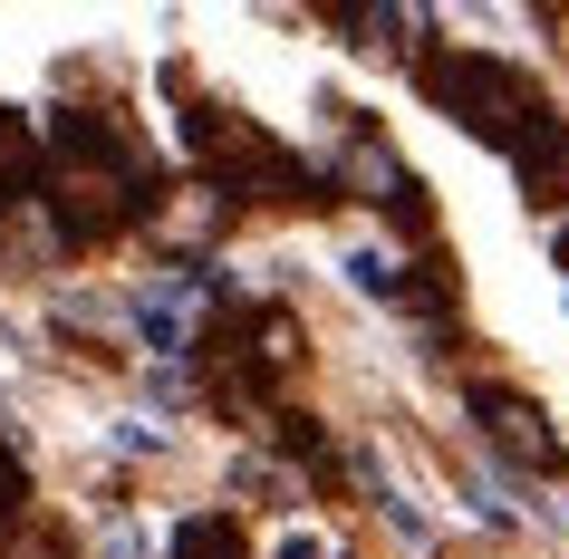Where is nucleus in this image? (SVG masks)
Returning a JSON list of instances; mask_svg holds the SVG:
<instances>
[{"label":"nucleus","mask_w":569,"mask_h":559,"mask_svg":"<svg viewBox=\"0 0 569 559\" xmlns=\"http://www.w3.org/2000/svg\"><path fill=\"white\" fill-rule=\"evenodd\" d=\"M232 193L212 174H183V183H154V203H146V241L164 251V270H203L212 251H222V232H232Z\"/></svg>","instance_id":"4"},{"label":"nucleus","mask_w":569,"mask_h":559,"mask_svg":"<svg viewBox=\"0 0 569 559\" xmlns=\"http://www.w3.org/2000/svg\"><path fill=\"white\" fill-rule=\"evenodd\" d=\"M416 88L435 97L473 146H502V154L550 117V97H540L511 59H492V49H425V59H416Z\"/></svg>","instance_id":"2"},{"label":"nucleus","mask_w":569,"mask_h":559,"mask_svg":"<svg viewBox=\"0 0 569 559\" xmlns=\"http://www.w3.org/2000/svg\"><path fill=\"white\" fill-rule=\"evenodd\" d=\"M97 559H154V550H146V530H136V521H117V530H107V550H97Z\"/></svg>","instance_id":"13"},{"label":"nucleus","mask_w":569,"mask_h":559,"mask_svg":"<svg viewBox=\"0 0 569 559\" xmlns=\"http://www.w3.org/2000/svg\"><path fill=\"white\" fill-rule=\"evenodd\" d=\"M463 415L482 425V443H492V453H502L511 472H550V463H560V435H550V415H540L531 396H521V386L482 377L473 396H463Z\"/></svg>","instance_id":"5"},{"label":"nucleus","mask_w":569,"mask_h":559,"mask_svg":"<svg viewBox=\"0 0 569 559\" xmlns=\"http://www.w3.org/2000/svg\"><path fill=\"white\" fill-rule=\"evenodd\" d=\"M0 559H68V540L49 521H10L0 530Z\"/></svg>","instance_id":"10"},{"label":"nucleus","mask_w":569,"mask_h":559,"mask_svg":"<svg viewBox=\"0 0 569 559\" xmlns=\"http://www.w3.org/2000/svg\"><path fill=\"white\" fill-rule=\"evenodd\" d=\"M0 348H10V319H0Z\"/></svg>","instance_id":"14"},{"label":"nucleus","mask_w":569,"mask_h":559,"mask_svg":"<svg viewBox=\"0 0 569 559\" xmlns=\"http://www.w3.org/2000/svg\"><path fill=\"white\" fill-rule=\"evenodd\" d=\"M164 559H251V540H241L232 511H193V521L174 530V550H164Z\"/></svg>","instance_id":"9"},{"label":"nucleus","mask_w":569,"mask_h":559,"mask_svg":"<svg viewBox=\"0 0 569 559\" xmlns=\"http://www.w3.org/2000/svg\"><path fill=\"white\" fill-rule=\"evenodd\" d=\"M338 270H348V290L377 299V309H406V299H416V261H396V251H377V241H358Z\"/></svg>","instance_id":"8"},{"label":"nucleus","mask_w":569,"mask_h":559,"mask_svg":"<svg viewBox=\"0 0 569 559\" xmlns=\"http://www.w3.org/2000/svg\"><path fill=\"white\" fill-rule=\"evenodd\" d=\"M39 193H49V136L0 107V222H10L20 203H39Z\"/></svg>","instance_id":"7"},{"label":"nucleus","mask_w":569,"mask_h":559,"mask_svg":"<svg viewBox=\"0 0 569 559\" xmlns=\"http://www.w3.org/2000/svg\"><path fill=\"white\" fill-rule=\"evenodd\" d=\"M20 501H30V472H20V453H10V435H0V530H10V521H30Z\"/></svg>","instance_id":"11"},{"label":"nucleus","mask_w":569,"mask_h":559,"mask_svg":"<svg viewBox=\"0 0 569 559\" xmlns=\"http://www.w3.org/2000/svg\"><path fill=\"white\" fill-rule=\"evenodd\" d=\"M319 174H329V193H348V203H367V212H387L406 241H435V203H425L416 164H406L377 126H348V136H338V154L319 164Z\"/></svg>","instance_id":"3"},{"label":"nucleus","mask_w":569,"mask_h":559,"mask_svg":"<svg viewBox=\"0 0 569 559\" xmlns=\"http://www.w3.org/2000/svg\"><path fill=\"white\" fill-rule=\"evenodd\" d=\"M463 501H473V521H492V530L511 521V501H502V482H492V472H463Z\"/></svg>","instance_id":"12"},{"label":"nucleus","mask_w":569,"mask_h":559,"mask_svg":"<svg viewBox=\"0 0 569 559\" xmlns=\"http://www.w3.org/2000/svg\"><path fill=\"white\" fill-rule=\"evenodd\" d=\"M146 154H136V136L126 126H107L97 107H68L59 126H49V212H59L68 251H97V241H126L146 232Z\"/></svg>","instance_id":"1"},{"label":"nucleus","mask_w":569,"mask_h":559,"mask_svg":"<svg viewBox=\"0 0 569 559\" xmlns=\"http://www.w3.org/2000/svg\"><path fill=\"white\" fill-rule=\"evenodd\" d=\"M511 174H521V193H531L540 212H569V117H560V107L511 146Z\"/></svg>","instance_id":"6"}]
</instances>
